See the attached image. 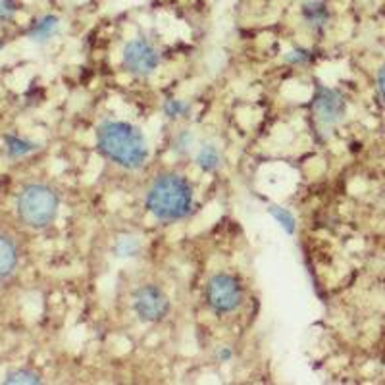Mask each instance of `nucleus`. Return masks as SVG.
I'll return each instance as SVG.
<instances>
[{"label":"nucleus","instance_id":"f257e3e1","mask_svg":"<svg viewBox=\"0 0 385 385\" xmlns=\"http://www.w3.org/2000/svg\"><path fill=\"white\" fill-rule=\"evenodd\" d=\"M97 147L106 160L124 170H139L149 158L143 133L135 125L120 120H108L98 125Z\"/></svg>","mask_w":385,"mask_h":385},{"label":"nucleus","instance_id":"412c9836","mask_svg":"<svg viewBox=\"0 0 385 385\" xmlns=\"http://www.w3.org/2000/svg\"><path fill=\"white\" fill-rule=\"evenodd\" d=\"M218 359H220V362H229V360H231V351H229L228 347H222V349L218 351Z\"/></svg>","mask_w":385,"mask_h":385},{"label":"nucleus","instance_id":"4468645a","mask_svg":"<svg viewBox=\"0 0 385 385\" xmlns=\"http://www.w3.org/2000/svg\"><path fill=\"white\" fill-rule=\"evenodd\" d=\"M141 253V243L135 237H120L114 245V255L118 258H133Z\"/></svg>","mask_w":385,"mask_h":385},{"label":"nucleus","instance_id":"f3484780","mask_svg":"<svg viewBox=\"0 0 385 385\" xmlns=\"http://www.w3.org/2000/svg\"><path fill=\"white\" fill-rule=\"evenodd\" d=\"M283 60H285L288 64L293 65L308 64V62L312 60V53H310L308 48H302V46H295V48H291V51L283 56Z\"/></svg>","mask_w":385,"mask_h":385},{"label":"nucleus","instance_id":"9b49d317","mask_svg":"<svg viewBox=\"0 0 385 385\" xmlns=\"http://www.w3.org/2000/svg\"><path fill=\"white\" fill-rule=\"evenodd\" d=\"M37 149H39V144L33 143L29 139H23L20 135H4V150H6V157L12 160L27 157Z\"/></svg>","mask_w":385,"mask_h":385},{"label":"nucleus","instance_id":"0eeeda50","mask_svg":"<svg viewBox=\"0 0 385 385\" xmlns=\"http://www.w3.org/2000/svg\"><path fill=\"white\" fill-rule=\"evenodd\" d=\"M133 308L139 320L157 324V322H162L170 312V300L157 285H143L133 295Z\"/></svg>","mask_w":385,"mask_h":385},{"label":"nucleus","instance_id":"6ab92c4d","mask_svg":"<svg viewBox=\"0 0 385 385\" xmlns=\"http://www.w3.org/2000/svg\"><path fill=\"white\" fill-rule=\"evenodd\" d=\"M18 12V2L16 0H0V23L10 21Z\"/></svg>","mask_w":385,"mask_h":385},{"label":"nucleus","instance_id":"aec40b11","mask_svg":"<svg viewBox=\"0 0 385 385\" xmlns=\"http://www.w3.org/2000/svg\"><path fill=\"white\" fill-rule=\"evenodd\" d=\"M376 87H378V95L385 102V65H381L376 73Z\"/></svg>","mask_w":385,"mask_h":385},{"label":"nucleus","instance_id":"7ed1b4c3","mask_svg":"<svg viewBox=\"0 0 385 385\" xmlns=\"http://www.w3.org/2000/svg\"><path fill=\"white\" fill-rule=\"evenodd\" d=\"M60 209V199L48 185L29 183L18 195L16 210L20 220L33 229H43L56 220Z\"/></svg>","mask_w":385,"mask_h":385},{"label":"nucleus","instance_id":"20e7f679","mask_svg":"<svg viewBox=\"0 0 385 385\" xmlns=\"http://www.w3.org/2000/svg\"><path fill=\"white\" fill-rule=\"evenodd\" d=\"M243 299H245V291H243L241 281L237 280L236 275L226 274V272L212 275L204 288V300L210 310L216 314L236 312L243 305Z\"/></svg>","mask_w":385,"mask_h":385},{"label":"nucleus","instance_id":"39448f33","mask_svg":"<svg viewBox=\"0 0 385 385\" xmlns=\"http://www.w3.org/2000/svg\"><path fill=\"white\" fill-rule=\"evenodd\" d=\"M310 112H312L314 122L322 131L329 130V127L341 124L345 120L347 100L343 93L337 91V89L318 85L312 97Z\"/></svg>","mask_w":385,"mask_h":385},{"label":"nucleus","instance_id":"1a4fd4ad","mask_svg":"<svg viewBox=\"0 0 385 385\" xmlns=\"http://www.w3.org/2000/svg\"><path fill=\"white\" fill-rule=\"evenodd\" d=\"M60 33V18L54 16V14H45L37 20L33 21L29 29H27V37L33 41V43H48L51 39H54Z\"/></svg>","mask_w":385,"mask_h":385},{"label":"nucleus","instance_id":"f8f14e48","mask_svg":"<svg viewBox=\"0 0 385 385\" xmlns=\"http://www.w3.org/2000/svg\"><path fill=\"white\" fill-rule=\"evenodd\" d=\"M220 162H222V157L216 149L214 144H204L203 149L199 150L196 154V166L204 172V174H212L220 168Z\"/></svg>","mask_w":385,"mask_h":385},{"label":"nucleus","instance_id":"f03ea898","mask_svg":"<svg viewBox=\"0 0 385 385\" xmlns=\"http://www.w3.org/2000/svg\"><path fill=\"white\" fill-rule=\"evenodd\" d=\"M195 193L191 183L177 174L157 177L147 193V210L160 222H177L191 214Z\"/></svg>","mask_w":385,"mask_h":385},{"label":"nucleus","instance_id":"6e6552de","mask_svg":"<svg viewBox=\"0 0 385 385\" xmlns=\"http://www.w3.org/2000/svg\"><path fill=\"white\" fill-rule=\"evenodd\" d=\"M300 18L312 33H324L332 21V10L326 0H305L300 4Z\"/></svg>","mask_w":385,"mask_h":385},{"label":"nucleus","instance_id":"ddd939ff","mask_svg":"<svg viewBox=\"0 0 385 385\" xmlns=\"http://www.w3.org/2000/svg\"><path fill=\"white\" fill-rule=\"evenodd\" d=\"M6 385H16V384H41V376L37 372H33L29 368H16V370H10V372L4 376L2 379Z\"/></svg>","mask_w":385,"mask_h":385},{"label":"nucleus","instance_id":"2eb2a0df","mask_svg":"<svg viewBox=\"0 0 385 385\" xmlns=\"http://www.w3.org/2000/svg\"><path fill=\"white\" fill-rule=\"evenodd\" d=\"M268 212H270V216L274 218L275 222L280 223L281 228L285 229V233L293 236L297 223H295L293 214H291L288 209H281V206H270V209H268Z\"/></svg>","mask_w":385,"mask_h":385},{"label":"nucleus","instance_id":"423d86ee","mask_svg":"<svg viewBox=\"0 0 385 385\" xmlns=\"http://www.w3.org/2000/svg\"><path fill=\"white\" fill-rule=\"evenodd\" d=\"M124 68L137 78H149L160 64V54L152 43L143 37L130 41L124 48Z\"/></svg>","mask_w":385,"mask_h":385},{"label":"nucleus","instance_id":"a211bd4d","mask_svg":"<svg viewBox=\"0 0 385 385\" xmlns=\"http://www.w3.org/2000/svg\"><path fill=\"white\" fill-rule=\"evenodd\" d=\"M191 144H193V135H191V131H179L174 139V147L172 150L176 152V154H185V152H189Z\"/></svg>","mask_w":385,"mask_h":385},{"label":"nucleus","instance_id":"dca6fc26","mask_svg":"<svg viewBox=\"0 0 385 385\" xmlns=\"http://www.w3.org/2000/svg\"><path fill=\"white\" fill-rule=\"evenodd\" d=\"M164 116L170 120H177V118H185L187 114H189L191 106L187 102H183V100H177V98H170V100H166L162 106Z\"/></svg>","mask_w":385,"mask_h":385},{"label":"nucleus","instance_id":"9d476101","mask_svg":"<svg viewBox=\"0 0 385 385\" xmlns=\"http://www.w3.org/2000/svg\"><path fill=\"white\" fill-rule=\"evenodd\" d=\"M18 266V248L10 237L0 236V280L14 274Z\"/></svg>","mask_w":385,"mask_h":385}]
</instances>
